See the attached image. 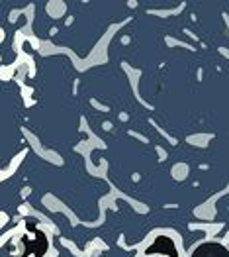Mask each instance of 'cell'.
<instances>
[{
    "label": "cell",
    "mask_w": 229,
    "mask_h": 257,
    "mask_svg": "<svg viewBox=\"0 0 229 257\" xmlns=\"http://www.w3.org/2000/svg\"><path fill=\"white\" fill-rule=\"evenodd\" d=\"M147 253H165V255L176 257V249H174V243L167 236H161L149 245Z\"/></svg>",
    "instance_id": "6da1fadb"
},
{
    "label": "cell",
    "mask_w": 229,
    "mask_h": 257,
    "mask_svg": "<svg viewBox=\"0 0 229 257\" xmlns=\"http://www.w3.org/2000/svg\"><path fill=\"white\" fill-rule=\"evenodd\" d=\"M194 257H227V251L217 243H206L194 253Z\"/></svg>",
    "instance_id": "7a4b0ae2"
}]
</instances>
